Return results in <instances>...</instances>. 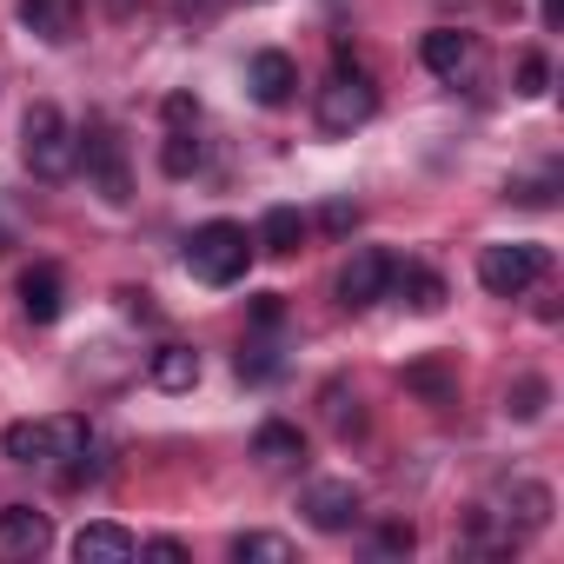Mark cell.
<instances>
[{
	"label": "cell",
	"instance_id": "6da1fadb",
	"mask_svg": "<svg viewBox=\"0 0 564 564\" xmlns=\"http://www.w3.org/2000/svg\"><path fill=\"white\" fill-rule=\"evenodd\" d=\"M252 265V232L232 226V219H206L193 226L186 239V272L199 279V286H232V279H246Z\"/></svg>",
	"mask_w": 564,
	"mask_h": 564
},
{
	"label": "cell",
	"instance_id": "7a4b0ae2",
	"mask_svg": "<svg viewBox=\"0 0 564 564\" xmlns=\"http://www.w3.org/2000/svg\"><path fill=\"white\" fill-rule=\"evenodd\" d=\"M21 160H28L34 180H67L80 166V140L67 133V120H61L54 100H34L28 107V120H21Z\"/></svg>",
	"mask_w": 564,
	"mask_h": 564
},
{
	"label": "cell",
	"instance_id": "3957f363",
	"mask_svg": "<svg viewBox=\"0 0 564 564\" xmlns=\"http://www.w3.org/2000/svg\"><path fill=\"white\" fill-rule=\"evenodd\" d=\"M372 113H379V87H372L366 74H346V67H339V74L319 87V133H326V140L359 133Z\"/></svg>",
	"mask_w": 564,
	"mask_h": 564
},
{
	"label": "cell",
	"instance_id": "277c9868",
	"mask_svg": "<svg viewBox=\"0 0 564 564\" xmlns=\"http://www.w3.org/2000/svg\"><path fill=\"white\" fill-rule=\"evenodd\" d=\"M544 265H551L544 246H485L478 252V286L491 300H518L524 286H538V279H544Z\"/></svg>",
	"mask_w": 564,
	"mask_h": 564
},
{
	"label": "cell",
	"instance_id": "5b68a950",
	"mask_svg": "<svg viewBox=\"0 0 564 564\" xmlns=\"http://www.w3.org/2000/svg\"><path fill=\"white\" fill-rule=\"evenodd\" d=\"M80 160H87V180L100 186V199H107V206H127V199H133V173H127V147L113 140V127H100V120H94V127L80 133Z\"/></svg>",
	"mask_w": 564,
	"mask_h": 564
},
{
	"label": "cell",
	"instance_id": "8992f818",
	"mask_svg": "<svg viewBox=\"0 0 564 564\" xmlns=\"http://www.w3.org/2000/svg\"><path fill=\"white\" fill-rule=\"evenodd\" d=\"M386 293H392V252H379V246L352 252L346 272H339V306H346V313H366V306H379Z\"/></svg>",
	"mask_w": 564,
	"mask_h": 564
},
{
	"label": "cell",
	"instance_id": "52a82bcc",
	"mask_svg": "<svg viewBox=\"0 0 564 564\" xmlns=\"http://www.w3.org/2000/svg\"><path fill=\"white\" fill-rule=\"evenodd\" d=\"M300 511H306L313 531H346V524L359 518V485H352V478H319V485H306Z\"/></svg>",
	"mask_w": 564,
	"mask_h": 564
},
{
	"label": "cell",
	"instance_id": "ba28073f",
	"mask_svg": "<svg viewBox=\"0 0 564 564\" xmlns=\"http://www.w3.org/2000/svg\"><path fill=\"white\" fill-rule=\"evenodd\" d=\"M246 87H252L259 107H286V100L300 94V61H293V54H279V47H259L252 67H246Z\"/></svg>",
	"mask_w": 564,
	"mask_h": 564
},
{
	"label": "cell",
	"instance_id": "9c48e42d",
	"mask_svg": "<svg viewBox=\"0 0 564 564\" xmlns=\"http://www.w3.org/2000/svg\"><path fill=\"white\" fill-rule=\"evenodd\" d=\"M21 313H28L34 326H54V319L67 313V272H61L54 259H41V265L21 272Z\"/></svg>",
	"mask_w": 564,
	"mask_h": 564
},
{
	"label": "cell",
	"instance_id": "30bf717a",
	"mask_svg": "<svg viewBox=\"0 0 564 564\" xmlns=\"http://www.w3.org/2000/svg\"><path fill=\"white\" fill-rule=\"evenodd\" d=\"M74 557L80 564H127V557H140V538L113 518H94V524L74 531Z\"/></svg>",
	"mask_w": 564,
	"mask_h": 564
},
{
	"label": "cell",
	"instance_id": "8fae6325",
	"mask_svg": "<svg viewBox=\"0 0 564 564\" xmlns=\"http://www.w3.org/2000/svg\"><path fill=\"white\" fill-rule=\"evenodd\" d=\"M80 14H87L80 0H21V28L47 47H67L80 34Z\"/></svg>",
	"mask_w": 564,
	"mask_h": 564
},
{
	"label": "cell",
	"instance_id": "7c38bea8",
	"mask_svg": "<svg viewBox=\"0 0 564 564\" xmlns=\"http://www.w3.org/2000/svg\"><path fill=\"white\" fill-rule=\"evenodd\" d=\"M252 458H259L265 471H286V465H300V458H306V432H300V425H286V419H265V425L252 432Z\"/></svg>",
	"mask_w": 564,
	"mask_h": 564
},
{
	"label": "cell",
	"instance_id": "4fadbf2b",
	"mask_svg": "<svg viewBox=\"0 0 564 564\" xmlns=\"http://www.w3.org/2000/svg\"><path fill=\"white\" fill-rule=\"evenodd\" d=\"M392 286H399V300L412 306V313H438L452 293H445V279L432 272V265H399L392 259Z\"/></svg>",
	"mask_w": 564,
	"mask_h": 564
},
{
	"label": "cell",
	"instance_id": "5bb4252c",
	"mask_svg": "<svg viewBox=\"0 0 564 564\" xmlns=\"http://www.w3.org/2000/svg\"><path fill=\"white\" fill-rule=\"evenodd\" d=\"M419 61H425L438 80H458V74H465V61H471V41H465L458 28H432V34L419 41Z\"/></svg>",
	"mask_w": 564,
	"mask_h": 564
},
{
	"label": "cell",
	"instance_id": "9a60e30c",
	"mask_svg": "<svg viewBox=\"0 0 564 564\" xmlns=\"http://www.w3.org/2000/svg\"><path fill=\"white\" fill-rule=\"evenodd\" d=\"M47 538H54L47 511H34V505H8V511H0V544H8V551H47Z\"/></svg>",
	"mask_w": 564,
	"mask_h": 564
},
{
	"label": "cell",
	"instance_id": "2e32d148",
	"mask_svg": "<svg viewBox=\"0 0 564 564\" xmlns=\"http://www.w3.org/2000/svg\"><path fill=\"white\" fill-rule=\"evenodd\" d=\"M0 452H8L14 465H47V458H54V432H47V419H14L8 432H0Z\"/></svg>",
	"mask_w": 564,
	"mask_h": 564
},
{
	"label": "cell",
	"instance_id": "e0dca14e",
	"mask_svg": "<svg viewBox=\"0 0 564 564\" xmlns=\"http://www.w3.org/2000/svg\"><path fill=\"white\" fill-rule=\"evenodd\" d=\"M300 239H306V219H300V206H272L265 219H259V252H272V259H286V252H300Z\"/></svg>",
	"mask_w": 564,
	"mask_h": 564
},
{
	"label": "cell",
	"instance_id": "ac0fdd59",
	"mask_svg": "<svg viewBox=\"0 0 564 564\" xmlns=\"http://www.w3.org/2000/svg\"><path fill=\"white\" fill-rule=\"evenodd\" d=\"M153 386L160 392H193L199 386V352L193 346H160L153 352Z\"/></svg>",
	"mask_w": 564,
	"mask_h": 564
},
{
	"label": "cell",
	"instance_id": "d6986e66",
	"mask_svg": "<svg viewBox=\"0 0 564 564\" xmlns=\"http://www.w3.org/2000/svg\"><path fill=\"white\" fill-rule=\"evenodd\" d=\"M405 392H419V399H432V405H452L458 379L445 372V359H419V366H405Z\"/></svg>",
	"mask_w": 564,
	"mask_h": 564
},
{
	"label": "cell",
	"instance_id": "ffe728a7",
	"mask_svg": "<svg viewBox=\"0 0 564 564\" xmlns=\"http://www.w3.org/2000/svg\"><path fill=\"white\" fill-rule=\"evenodd\" d=\"M232 557L239 564H293V544L272 531H246V538H232Z\"/></svg>",
	"mask_w": 564,
	"mask_h": 564
},
{
	"label": "cell",
	"instance_id": "44dd1931",
	"mask_svg": "<svg viewBox=\"0 0 564 564\" xmlns=\"http://www.w3.org/2000/svg\"><path fill=\"white\" fill-rule=\"evenodd\" d=\"M319 405H326V425L346 438V432H359V399L346 392V379H333L326 392H319Z\"/></svg>",
	"mask_w": 564,
	"mask_h": 564
},
{
	"label": "cell",
	"instance_id": "7402d4cb",
	"mask_svg": "<svg viewBox=\"0 0 564 564\" xmlns=\"http://www.w3.org/2000/svg\"><path fill=\"white\" fill-rule=\"evenodd\" d=\"M232 366H239V379H246V386H272L279 372H286V359H279L272 346H246V352H239Z\"/></svg>",
	"mask_w": 564,
	"mask_h": 564
},
{
	"label": "cell",
	"instance_id": "603a6c76",
	"mask_svg": "<svg viewBox=\"0 0 564 564\" xmlns=\"http://www.w3.org/2000/svg\"><path fill=\"white\" fill-rule=\"evenodd\" d=\"M160 166H166L173 180H186V173L199 166V140H193L186 127H173V133H166V147H160Z\"/></svg>",
	"mask_w": 564,
	"mask_h": 564
},
{
	"label": "cell",
	"instance_id": "cb8c5ba5",
	"mask_svg": "<svg viewBox=\"0 0 564 564\" xmlns=\"http://www.w3.org/2000/svg\"><path fill=\"white\" fill-rule=\"evenodd\" d=\"M47 432H54V458H74V452H87V445H94V425H87L80 412L47 419Z\"/></svg>",
	"mask_w": 564,
	"mask_h": 564
},
{
	"label": "cell",
	"instance_id": "d4e9b609",
	"mask_svg": "<svg viewBox=\"0 0 564 564\" xmlns=\"http://www.w3.org/2000/svg\"><path fill=\"white\" fill-rule=\"evenodd\" d=\"M544 399H551V386H544V379L531 372V379H518V386H511L505 412H511V419H538V412H544Z\"/></svg>",
	"mask_w": 564,
	"mask_h": 564
},
{
	"label": "cell",
	"instance_id": "484cf974",
	"mask_svg": "<svg viewBox=\"0 0 564 564\" xmlns=\"http://www.w3.org/2000/svg\"><path fill=\"white\" fill-rule=\"evenodd\" d=\"M518 94H524V100H544V94H551V61H544V54H524V61H518Z\"/></svg>",
	"mask_w": 564,
	"mask_h": 564
},
{
	"label": "cell",
	"instance_id": "4316f807",
	"mask_svg": "<svg viewBox=\"0 0 564 564\" xmlns=\"http://www.w3.org/2000/svg\"><path fill=\"white\" fill-rule=\"evenodd\" d=\"M372 544H379V557H405V551H412V544H419V531H412V524H399V518H392V524H379V538H372Z\"/></svg>",
	"mask_w": 564,
	"mask_h": 564
},
{
	"label": "cell",
	"instance_id": "83f0119b",
	"mask_svg": "<svg viewBox=\"0 0 564 564\" xmlns=\"http://www.w3.org/2000/svg\"><path fill=\"white\" fill-rule=\"evenodd\" d=\"M140 557H160V564H186V544H180V538H147V544H140Z\"/></svg>",
	"mask_w": 564,
	"mask_h": 564
},
{
	"label": "cell",
	"instance_id": "f1b7e54d",
	"mask_svg": "<svg viewBox=\"0 0 564 564\" xmlns=\"http://www.w3.org/2000/svg\"><path fill=\"white\" fill-rule=\"evenodd\" d=\"M279 319H286V300H279V293H259V300H252V326H279Z\"/></svg>",
	"mask_w": 564,
	"mask_h": 564
},
{
	"label": "cell",
	"instance_id": "f546056e",
	"mask_svg": "<svg viewBox=\"0 0 564 564\" xmlns=\"http://www.w3.org/2000/svg\"><path fill=\"white\" fill-rule=\"evenodd\" d=\"M352 226H359V206L333 199V206H326V232H352Z\"/></svg>",
	"mask_w": 564,
	"mask_h": 564
},
{
	"label": "cell",
	"instance_id": "4dcf8cb0",
	"mask_svg": "<svg viewBox=\"0 0 564 564\" xmlns=\"http://www.w3.org/2000/svg\"><path fill=\"white\" fill-rule=\"evenodd\" d=\"M193 120H199V107H193L186 94H173V100H166V127H193Z\"/></svg>",
	"mask_w": 564,
	"mask_h": 564
},
{
	"label": "cell",
	"instance_id": "1f68e13d",
	"mask_svg": "<svg viewBox=\"0 0 564 564\" xmlns=\"http://www.w3.org/2000/svg\"><path fill=\"white\" fill-rule=\"evenodd\" d=\"M120 306H127L133 319H153V293H120Z\"/></svg>",
	"mask_w": 564,
	"mask_h": 564
},
{
	"label": "cell",
	"instance_id": "d6a6232c",
	"mask_svg": "<svg viewBox=\"0 0 564 564\" xmlns=\"http://www.w3.org/2000/svg\"><path fill=\"white\" fill-rule=\"evenodd\" d=\"M213 8H219V0H180V14H193V21H206Z\"/></svg>",
	"mask_w": 564,
	"mask_h": 564
}]
</instances>
